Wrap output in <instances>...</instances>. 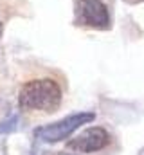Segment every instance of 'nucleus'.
I'll list each match as a JSON object with an SVG mask.
<instances>
[{
	"label": "nucleus",
	"mask_w": 144,
	"mask_h": 155,
	"mask_svg": "<svg viewBox=\"0 0 144 155\" xmlns=\"http://www.w3.org/2000/svg\"><path fill=\"white\" fill-rule=\"evenodd\" d=\"M61 88L54 79H33L22 87L18 105L22 110L56 112L61 105Z\"/></svg>",
	"instance_id": "1"
},
{
	"label": "nucleus",
	"mask_w": 144,
	"mask_h": 155,
	"mask_svg": "<svg viewBox=\"0 0 144 155\" xmlns=\"http://www.w3.org/2000/svg\"><path fill=\"white\" fill-rule=\"evenodd\" d=\"M96 114L94 112H79V114H72L65 117L58 123L47 124L43 128L36 130V137L43 143H58L65 137H69L72 132H76V128H79L81 124H88L94 121Z\"/></svg>",
	"instance_id": "2"
},
{
	"label": "nucleus",
	"mask_w": 144,
	"mask_h": 155,
	"mask_svg": "<svg viewBox=\"0 0 144 155\" xmlns=\"http://www.w3.org/2000/svg\"><path fill=\"white\" fill-rule=\"evenodd\" d=\"M76 24L105 31L110 29V15L103 0H76Z\"/></svg>",
	"instance_id": "3"
},
{
	"label": "nucleus",
	"mask_w": 144,
	"mask_h": 155,
	"mask_svg": "<svg viewBox=\"0 0 144 155\" xmlns=\"http://www.w3.org/2000/svg\"><path fill=\"white\" fill-rule=\"evenodd\" d=\"M110 143V135L105 128L99 126H92L85 132H81L77 137H74L72 141L67 143V148L74 150L76 153H92V152H99Z\"/></svg>",
	"instance_id": "4"
},
{
	"label": "nucleus",
	"mask_w": 144,
	"mask_h": 155,
	"mask_svg": "<svg viewBox=\"0 0 144 155\" xmlns=\"http://www.w3.org/2000/svg\"><path fill=\"white\" fill-rule=\"evenodd\" d=\"M16 126H18V117H11V119L0 123V134H11L16 130Z\"/></svg>",
	"instance_id": "5"
},
{
	"label": "nucleus",
	"mask_w": 144,
	"mask_h": 155,
	"mask_svg": "<svg viewBox=\"0 0 144 155\" xmlns=\"http://www.w3.org/2000/svg\"><path fill=\"white\" fill-rule=\"evenodd\" d=\"M124 2H128V4H139V2H142V0H124Z\"/></svg>",
	"instance_id": "6"
},
{
	"label": "nucleus",
	"mask_w": 144,
	"mask_h": 155,
	"mask_svg": "<svg viewBox=\"0 0 144 155\" xmlns=\"http://www.w3.org/2000/svg\"><path fill=\"white\" fill-rule=\"evenodd\" d=\"M2 31H4V24L0 22V36H2Z\"/></svg>",
	"instance_id": "7"
},
{
	"label": "nucleus",
	"mask_w": 144,
	"mask_h": 155,
	"mask_svg": "<svg viewBox=\"0 0 144 155\" xmlns=\"http://www.w3.org/2000/svg\"><path fill=\"white\" fill-rule=\"evenodd\" d=\"M56 155H58V153H56ZM61 155H67V153H61Z\"/></svg>",
	"instance_id": "8"
}]
</instances>
